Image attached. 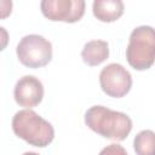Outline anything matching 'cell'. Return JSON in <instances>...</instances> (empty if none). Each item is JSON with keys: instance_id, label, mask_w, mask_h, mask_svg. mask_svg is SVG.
Instances as JSON below:
<instances>
[{"instance_id": "obj_10", "label": "cell", "mask_w": 155, "mask_h": 155, "mask_svg": "<svg viewBox=\"0 0 155 155\" xmlns=\"http://www.w3.org/2000/svg\"><path fill=\"white\" fill-rule=\"evenodd\" d=\"M133 149L137 155H155V132L143 130L134 136Z\"/></svg>"}, {"instance_id": "obj_6", "label": "cell", "mask_w": 155, "mask_h": 155, "mask_svg": "<svg viewBox=\"0 0 155 155\" xmlns=\"http://www.w3.org/2000/svg\"><path fill=\"white\" fill-rule=\"evenodd\" d=\"M84 0H42L40 8L42 15L52 22L75 23L85 13Z\"/></svg>"}, {"instance_id": "obj_7", "label": "cell", "mask_w": 155, "mask_h": 155, "mask_svg": "<svg viewBox=\"0 0 155 155\" xmlns=\"http://www.w3.org/2000/svg\"><path fill=\"white\" fill-rule=\"evenodd\" d=\"M13 97L19 107L31 109L41 103L44 98V85L38 78L24 75L16 82Z\"/></svg>"}, {"instance_id": "obj_1", "label": "cell", "mask_w": 155, "mask_h": 155, "mask_svg": "<svg viewBox=\"0 0 155 155\" xmlns=\"http://www.w3.org/2000/svg\"><path fill=\"white\" fill-rule=\"evenodd\" d=\"M86 126L97 134L121 142L132 131V120L121 111L109 109L103 105H93L85 113Z\"/></svg>"}, {"instance_id": "obj_12", "label": "cell", "mask_w": 155, "mask_h": 155, "mask_svg": "<svg viewBox=\"0 0 155 155\" xmlns=\"http://www.w3.org/2000/svg\"><path fill=\"white\" fill-rule=\"evenodd\" d=\"M22 155H40V154L34 153V151H27V153H24V154H22Z\"/></svg>"}, {"instance_id": "obj_5", "label": "cell", "mask_w": 155, "mask_h": 155, "mask_svg": "<svg viewBox=\"0 0 155 155\" xmlns=\"http://www.w3.org/2000/svg\"><path fill=\"white\" fill-rule=\"evenodd\" d=\"M99 85L107 96L121 98L130 92L132 87V76L124 65L110 63L101 70Z\"/></svg>"}, {"instance_id": "obj_3", "label": "cell", "mask_w": 155, "mask_h": 155, "mask_svg": "<svg viewBox=\"0 0 155 155\" xmlns=\"http://www.w3.org/2000/svg\"><path fill=\"white\" fill-rule=\"evenodd\" d=\"M126 59L134 70H147L155 63V29L153 27L139 25L131 31Z\"/></svg>"}, {"instance_id": "obj_2", "label": "cell", "mask_w": 155, "mask_h": 155, "mask_svg": "<svg viewBox=\"0 0 155 155\" xmlns=\"http://www.w3.org/2000/svg\"><path fill=\"white\" fill-rule=\"evenodd\" d=\"M13 133L28 144L38 148L50 145L54 138L53 126L31 109H23L12 117Z\"/></svg>"}, {"instance_id": "obj_11", "label": "cell", "mask_w": 155, "mask_h": 155, "mask_svg": "<svg viewBox=\"0 0 155 155\" xmlns=\"http://www.w3.org/2000/svg\"><path fill=\"white\" fill-rule=\"evenodd\" d=\"M98 155H128V154L122 145L113 143V144H109L105 148H103Z\"/></svg>"}, {"instance_id": "obj_9", "label": "cell", "mask_w": 155, "mask_h": 155, "mask_svg": "<svg viewBox=\"0 0 155 155\" xmlns=\"http://www.w3.org/2000/svg\"><path fill=\"white\" fill-rule=\"evenodd\" d=\"M109 57V45L104 40H91L86 42L81 51L82 61L90 67H97Z\"/></svg>"}, {"instance_id": "obj_4", "label": "cell", "mask_w": 155, "mask_h": 155, "mask_svg": "<svg viewBox=\"0 0 155 155\" xmlns=\"http://www.w3.org/2000/svg\"><path fill=\"white\" fill-rule=\"evenodd\" d=\"M16 53L24 67L31 69L41 68L52 59V44L42 35L29 34L19 40Z\"/></svg>"}, {"instance_id": "obj_8", "label": "cell", "mask_w": 155, "mask_h": 155, "mask_svg": "<svg viewBox=\"0 0 155 155\" xmlns=\"http://www.w3.org/2000/svg\"><path fill=\"white\" fill-rule=\"evenodd\" d=\"M124 2L121 0H94L92 4L93 16L104 23L115 22L124 15Z\"/></svg>"}]
</instances>
